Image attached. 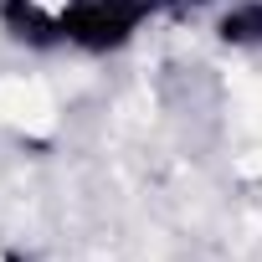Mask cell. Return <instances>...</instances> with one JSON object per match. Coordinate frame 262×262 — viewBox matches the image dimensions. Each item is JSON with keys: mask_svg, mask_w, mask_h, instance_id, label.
Returning <instances> with one entry per match:
<instances>
[{"mask_svg": "<svg viewBox=\"0 0 262 262\" xmlns=\"http://www.w3.org/2000/svg\"><path fill=\"white\" fill-rule=\"evenodd\" d=\"M221 36H226L231 47H252V41H262V0H257V6H236V11H226Z\"/></svg>", "mask_w": 262, "mask_h": 262, "instance_id": "cell-2", "label": "cell"}, {"mask_svg": "<svg viewBox=\"0 0 262 262\" xmlns=\"http://www.w3.org/2000/svg\"><path fill=\"white\" fill-rule=\"evenodd\" d=\"M144 0H82L62 16V36L88 47V52H108V47H123L134 36V26L144 21Z\"/></svg>", "mask_w": 262, "mask_h": 262, "instance_id": "cell-1", "label": "cell"}]
</instances>
